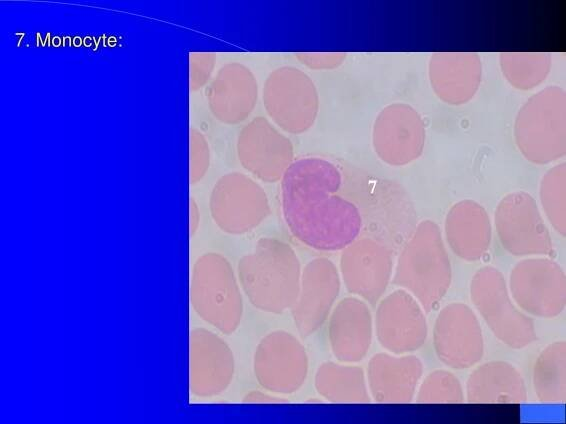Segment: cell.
<instances>
[{
	"mask_svg": "<svg viewBox=\"0 0 566 424\" xmlns=\"http://www.w3.org/2000/svg\"><path fill=\"white\" fill-rule=\"evenodd\" d=\"M444 234L452 252L464 261L480 260L492 241L490 217L483 206L473 200L455 203L448 211Z\"/></svg>",
	"mask_w": 566,
	"mask_h": 424,
	"instance_id": "cell-22",
	"label": "cell"
},
{
	"mask_svg": "<svg viewBox=\"0 0 566 424\" xmlns=\"http://www.w3.org/2000/svg\"><path fill=\"white\" fill-rule=\"evenodd\" d=\"M374 327L379 344L395 355L417 351L428 335L425 311L404 289H397L380 301Z\"/></svg>",
	"mask_w": 566,
	"mask_h": 424,
	"instance_id": "cell-13",
	"label": "cell"
},
{
	"mask_svg": "<svg viewBox=\"0 0 566 424\" xmlns=\"http://www.w3.org/2000/svg\"><path fill=\"white\" fill-rule=\"evenodd\" d=\"M190 236H193L198 229L199 222H200V214L199 209L196 202L191 198L190 199Z\"/></svg>",
	"mask_w": 566,
	"mask_h": 424,
	"instance_id": "cell-34",
	"label": "cell"
},
{
	"mask_svg": "<svg viewBox=\"0 0 566 424\" xmlns=\"http://www.w3.org/2000/svg\"><path fill=\"white\" fill-rule=\"evenodd\" d=\"M426 130L420 114L410 105L393 103L377 115L372 144L377 156L391 166L407 165L423 152Z\"/></svg>",
	"mask_w": 566,
	"mask_h": 424,
	"instance_id": "cell-14",
	"label": "cell"
},
{
	"mask_svg": "<svg viewBox=\"0 0 566 424\" xmlns=\"http://www.w3.org/2000/svg\"><path fill=\"white\" fill-rule=\"evenodd\" d=\"M190 303L198 316L223 334L237 330L243 299L234 270L223 255L208 252L195 262L190 280Z\"/></svg>",
	"mask_w": 566,
	"mask_h": 424,
	"instance_id": "cell-4",
	"label": "cell"
},
{
	"mask_svg": "<svg viewBox=\"0 0 566 424\" xmlns=\"http://www.w3.org/2000/svg\"><path fill=\"white\" fill-rule=\"evenodd\" d=\"M471 301L496 338L512 349L536 339L534 322L511 298L506 279L496 267L478 269L470 282Z\"/></svg>",
	"mask_w": 566,
	"mask_h": 424,
	"instance_id": "cell-6",
	"label": "cell"
},
{
	"mask_svg": "<svg viewBox=\"0 0 566 424\" xmlns=\"http://www.w3.org/2000/svg\"><path fill=\"white\" fill-rule=\"evenodd\" d=\"M215 64L214 53H193L190 56V86L197 90L208 80Z\"/></svg>",
	"mask_w": 566,
	"mask_h": 424,
	"instance_id": "cell-31",
	"label": "cell"
},
{
	"mask_svg": "<svg viewBox=\"0 0 566 424\" xmlns=\"http://www.w3.org/2000/svg\"><path fill=\"white\" fill-rule=\"evenodd\" d=\"M244 403H283L287 402L286 399L274 397L261 391H251L243 398Z\"/></svg>",
	"mask_w": 566,
	"mask_h": 424,
	"instance_id": "cell-33",
	"label": "cell"
},
{
	"mask_svg": "<svg viewBox=\"0 0 566 424\" xmlns=\"http://www.w3.org/2000/svg\"><path fill=\"white\" fill-rule=\"evenodd\" d=\"M419 404H462L465 393L460 380L452 372L438 369L429 373L415 395Z\"/></svg>",
	"mask_w": 566,
	"mask_h": 424,
	"instance_id": "cell-29",
	"label": "cell"
},
{
	"mask_svg": "<svg viewBox=\"0 0 566 424\" xmlns=\"http://www.w3.org/2000/svg\"><path fill=\"white\" fill-rule=\"evenodd\" d=\"M295 57L303 65L315 70H327L334 69L340 66L344 59L346 58L345 53L332 52V53H319V52H307V53H296Z\"/></svg>",
	"mask_w": 566,
	"mask_h": 424,
	"instance_id": "cell-32",
	"label": "cell"
},
{
	"mask_svg": "<svg viewBox=\"0 0 566 424\" xmlns=\"http://www.w3.org/2000/svg\"><path fill=\"white\" fill-rule=\"evenodd\" d=\"M533 388L542 404H565L566 343L556 341L538 355L533 367Z\"/></svg>",
	"mask_w": 566,
	"mask_h": 424,
	"instance_id": "cell-26",
	"label": "cell"
},
{
	"mask_svg": "<svg viewBox=\"0 0 566 424\" xmlns=\"http://www.w3.org/2000/svg\"><path fill=\"white\" fill-rule=\"evenodd\" d=\"M433 348L437 358L453 369H467L481 361L484 336L468 305L453 302L440 310L433 327Z\"/></svg>",
	"mask_w": 566,
	"mask_h": 424,
	"instance_id": "cell-12",
	"label": "cell"
},
{
	"mask_svg": "<svg viewBox=\"0 0 566 424\" xmlns=\"http://www.w3.org/2000/svg\"><path fill=\"white\" fill-rule=\"evenodd\" d=\"M210 164V150L204 135L197 129L190 130V183L199 182Z\"/></svg>",
	"mask_w": 566,
	"mask_h": 424,
	"instance_id": "cell-30",
	"label": "cell"
},
{
	"mask_svg": "<svg viewBox=\"0 0 566 424\" xmlns=\"http://www.w3.org/2000/svg\"><path fill=\"white\" fill-rule=\"evenodd\" d=\"M258 99L254 74L240 63L224 65L210 85L208 103L222 123L238 124L252 113Z\"/></svg>",
	"mask_w": 566,
	"mask_h": 424,
	"instance_id": "cell-21",
	"label": "cell"
},
{
	"mask_svg": "<svg viewBox=\"0 0 566 424\" xmlns=\"http://www.w3.org/2000/svg\"><path fill=\"white\" fill-rule=\"evenodd\" d=\"M235 360L229 345L217 334L196 328L189 335V389L199 397L216 396L230 385Z\"/></svg>",
	"mask_w": 566,
	"mask_h": 424,
	"instance_id": "cell-18",
	"label": "cell"
},
{
	"mask_svg": "<svg viewBox=\"0 0 566 424\" xmlns=\"http://www.w3.org/2000/svg\"><path fill=\"white\" fill-rule=\"evenodd\" d=\"M263 103L273 122L291 134L307 131L319 110L314 82L305 72L291 66L280 67L268 76L263 87Z\"/></svg>",
	"mask_w": 566,
	"mask_h": 424,
	"instance_id": "cell-7",
	"label": "cell"
},
{
	"mask_svg": "<svg viewBox=\"0 0 566 424\" xmlns=\"http://www.w3.org/2000/svg\"><path fill=\"white\" fill-rule=\"evenodd\" d=\"M508 289L514 303L527 315L550 319L565 309V272L548 257L517 262L510 272Z\"/></svg>",
	"mask_w": 566,
	"mask_h": 424,
	"instance_id": "cell-8",
	"label": "cell"
},
{
	"mask_svg": "<svg viewBox=\"0 0 566 424\" xmlns=\"http://www.w3.org/2000/svg\"><path fill=\"white\" fill-rule=\"evenodd\" d=\"M423 371V363L415 355L377 353L367 366L366 379L370 396L381 404L411 403Z\"/></svg>",
	"mask_w": 566,
	"mask_h": 424,
	"instance_id": "cell-19",
	"label": "cell"
},
{
	"mask_svg": "<svg viewBox=\"0 0 566 424\" xmlns=\"http://www.w3.org/2000/svg\"><path fill=\"white\" fill-rule=\"evenodd\" d=\"M565 93L550 86L534 94L520 108L514 123L515 142L534 164L558 160L566 151Z\"/></svg>",
	"mask_w": 566,
	"mask_h": 424,
	"instance_id": "cell-5",
	"label": "cell"
},
{
	"mask_svg": "<svg viewBox=\"0 0 566 424\" xmlns=\"http://www.w3.org/2000/svg\"><path fill=\"white\" fill-rule=\"evenodd\" d=\"M527 397L520 371L502 360L478 366L466 382V399L472 404H521L527 402Z\"/></svg>",
	"mask_w": 566,
	"mask_h": 424,
	"instance_id": "cell-24",
	"label": "cell"
},
{
	"mask_svg": "<svg viewBox=\"0 0 566 424\" xmlns=\"http://www.w3.org/2000/svg\"><path fill=\"white\" fill-rule=\"evenodd\" d=\"M340 276L326 257L309 261L301 272L300 289L292 306V316L302 337L315 333L327 320L339 295Z\"/></svg>",
	"mask_w": 566,
	"mask_h": 424,
	"instance_id": "cell-17",
	"label": "cell"
},
{
	"mask_svg": "<svg viewBox=\"0 0 566 424\" xmlns=\"http://www.w3.org/2000/svg\"><path fill=\"white\" fill-rule=\"evenodd\" d=\"M392 282L409 292L425 313L433 311L452 282V265L442 232L432 220L421 221L402 249Z\"/></svg>",
	"mask_w": 566,
	"mask_h": 424,
	"instance_id": "cell-3",
	"label": "cell"
},
{
	"mask_svg": "<svg viewBox=\"0 0 566 424\" xmlns=\"http://www.w3.org/2000/svg\"><path fill=\"white\" fill-rule=\"evenodd\" d=\"M373 317L360 298L345 297L333 309L328 337L335 358L343 363H357L365 358L372 344Z\"/></svg>",
	"mask_w": 566,
	"mask_h": 424,
	"instance_id": "cell-20",
	"label": "cell"
},
{
	"mask_svg": "<svg viewBox=\"0 0 566 424\" xmlns=\"http://www.w3.org/2000/svg\"><path fill=\"white\" fill-rule=\"evenodd\" d=\"M316 391L328 402L367 404L372 401L364 370L360 366L322 363L315 375Z\"/></svg>",
	"mask_w": 566,
	"mask_h": 424,
	"instance_id": "cell-25",
	"label": "cell"
},
{
	"mask_svg": "<svg viewBox=\"0 0 566 424\" xmlns=\"http://www.w3.org/2000/svg\"><path fill=\"white\" fill-rule=\"evenodd\" d=\"M209 207L216 225L232 235L255 229L270 214L264 189L240 172H230L217 180Z\"/></svg>",
	"mask_w": 566,
	"mask_h": 424,
	"instance_id": "cell-10",
	"label": "cell"
},
{
	"mask_svg": "<svg viewBox=\"0 0 566 424\" xmlns=\"http://www.w3.org/2000/svg\"><path fill=\"white\" fill-rule=\"evenodd\" d=\"M236 147L241 165L264 182L281 180L293 162V145L289 138L261 116L241 129Z\"/></svg>",
	"mask_w": 566,
	"mask_h": 424,
	"instance_id": "cell-15",
	"label": "cell"
},
{
	"mask_svg": "<svg viewBox=\"0 0 566 424\" xmlns=\"http://www.w3.org/2000/svg\"><path fill=\"white\" fill-rule=\"evenodd\" d=\"M339 169L307 157L293 161L281 179L282 212L292 235L321 251L343 250L358 237L362 218L351 201L338 195Z\"/></svg>",
	"mask_w": 566,
	"mask_h": 424,
	"instance_id": "cell-1",
	"label": "cell"
},
{
	"mask_svg": "<svg viewBox=\"0 0 566 424\" xmlns=\"http://www.w3.org/2000/svg\"><path fill=\"white\" fill-rule=\"evenodd\" d=\"M565 163L550 168L540 182V202L552 227L562 236L566 235L565 209Z\"/></svg>",
	"mask_w": 566,
	"mask_h": 424,
	"instance_id": "cell-28",
	"label": "cell"
},
{
	"mask_svg": "<svg viewBox=\"0 0 566 424\" xmlns=\"http://www.w3.org/2000/svg\"><path fill=\"white\" fill-rule=\"evenodd\" d=\"M238 280L257 309L279 314L294 305L301 279V265L293 248L279 239L263 237L237 267Z\"/></svg>",
	"mask_w": 566,
	"mask_h": 424,
	"instance_id": "cell-2",
	"label": "cell"
},
{
	"mask_svg": "<svg viewBox=\"0 0 566 424\" xmlns=\"http://www.w3.org/2000/svg\"><path fill=\"white\" fill-rule=\"evenodd\" d=\"M254 374L267 391L291 394L301 388L308 373V356L304 346L292 334L276 330L257 345Z\"/></svg>",
	"mask_w": 566,
	"mask_h": 424,
	"instance_id": "cell-11",
	"label": "cell"
},
{
	"mask_svg": "<svg viewBox=\"0 0 566 424\" xmlns=\"http://www.w3.org/2000/svg\"><path fill=\"white\" fill-rule=\"evenodd\" d=\"M429 73L437 96L450 105H461L479 87L481 62L474 53H437L431 58Z\"/></svg>",
	"mask_w": 566,
	"mask_h": 424,
	"instance_id": "cell-23",
	"label": "cell"
},
{
	"mask_svg": "<svg viewBox=\"0 0 566 424\" xmlns=\"http://www.w3.org/2000/svg\"><path fill=\"white\" fill-rule=\"evenodd\" d=\"M340 272L350 293L375 305L392 278L391 252L385 245L368 237L354 240L343 249Z\"/></svg>",
	"mask_w": 566,
	"mask_h": 424,
	"instance_id": "cell-16",
	"label": "cell"
},
{
	"mask_svg": "<svg viewBox=\"0 0 566 424\" xmlns=\"http://www.w3.org/2000/svg\"><path fill=\"white\" fill-rule=\"evenodd\" d=\"M501 67L505 77L519 89H531L544 80L550 70L547 54L503 53Z\"/></svg>",
	"mask_w": 566,
	"mask_h": 424,
	"instance_id": "cell-27",
	"label": "cell"
},
{
	"mask_svg": "<svg viewBox=\"0 0 566 424\" xmlns=\"http://www.w3.org/2000/svg\"><path fill=\"white\" fill-rule=\"evenodd\" d=\"M501 246L514 256H550L554 252L549 229L535 199L527 192L504 196L494 214Z\"/></svg>",
	"mask_w": 566,
	"mask_h": 424,
	"instance_id": "cell-9",
	"label": "cell"
}]
</instances>
